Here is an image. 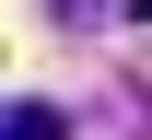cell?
Segmentation results:
<instances>
[{"label":"cell","instance_id":"cell-1","mask_svg":"<svg viewBox=\"0 0 152 140\" xmlns=\"http://www.w3.org/2000/svg\"><path fill=\"white\" fill-rule=\"evenodd\" d=\"M0 140H70V128H58L47 94H12V105H0Z\"/></svg>","mask_w":152,"mask_h":140},{"label":"cell","instance_id":"cell-2","mask_svg":"<svg viewBox=\"0 0 152 140\" xmlns=\"http://www.w3.org/2000/svg\"><path fill=\"white\" fill-rule=\"evenodd\" d=\"M47 12L70 23V35H94V12H105V0H47Z\"/></svg>","mask_w":152,"mask_h":140},{"label":"cell","instance_id":"cell-3","mask_svg":"<svg viewBox=\"0 0 152 140\" xmlns=\"http://www.w3.org/2000/svg\"><path fill=\"white\" fill-rule=\"evenodd\" d=\"M129 12H152V0H129Z\"/></svg>","mask_w":152,"mask_h":140}]
</instances>
